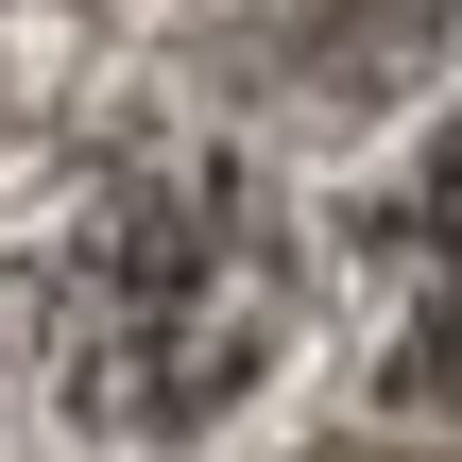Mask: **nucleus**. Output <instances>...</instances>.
<instances>
[{
	"instance_id": "3",
	"label": "nucleus",
	"mask_w": 462,
	"mask_h": 462,
	"mask_svg": "<svg viewBox=\"0 0 462 462\" xmlns=\"http://www.w3.org/2000/svg\"><path fill=\"white\" fill-rule=\"evenodd\" d=\"M0 17H17V0H0Z\"/></svg>"
},
{
	"instance_id": "2",
	"label": "nucleus",
	"mask_w": 462,
	"mask_h": 462,
	"mask_svg": "<svg viewBox=\"0 0 462 462\" xmlns=\"http://www.w3.org/2000/svg\"><path fill=\"white\" fill-rule=\"evenodd\" d=\"M377 377L429 394V411H462V120L377 206Z\"/></svg>"
},
{
	"instance_id": "1",
	"label": "nucleus",
	"mask_w": 462,
	"mask_h": 462,
	"mask_svg": "<svg viewBox=\"0 0 462 462\" xmlns=\"http://www.w3.org/2000/svg\"><path fill=\"white\" fill-rule=\"evenodd\" d=\"M0 343L69 446H206L291 343V206L240 137H103L0 223Z\"/></svg>"
}]
</instances>
